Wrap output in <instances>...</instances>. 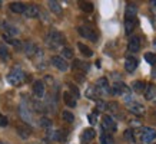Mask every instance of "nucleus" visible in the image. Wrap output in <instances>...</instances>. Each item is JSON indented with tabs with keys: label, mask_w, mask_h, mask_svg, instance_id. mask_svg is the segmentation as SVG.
Segmentation results:
<instances>
[{
	"label": "nucleus",
	"mask_w": 156,
	"mask_h": 144,
	"mask_svg": "<svg viewBox=\"0 0 156 144\" xmlns=\"http://www.w3.org/2000/svg\"><path fill=\"white\" fill-rule=\"evenodd\" d=\"M24 52L27 53L29 56H33L34 53H37V46L32 42H27L24 43Z\"/></svg>",
	"instance_id": "nucleus-19"
},
{
	"label": "nucleus",
	"mask_w": 156,
	"mask_h": 144,
	"mask_svg": "<svg viewBox=\"0 0 156 144\" xmlns=\"http://www.w3.org/2000/svg\"><path fill=\"white\" fill-rule=\"evenodd\" d=\"M3 39H5V42L10 43V45H14V42H16V39H13V36H10V35H3Z\"/></svg>",
	"instance_id": "nucleus-38"
},
{
	"label": "nucleus",
	"mask_w": 156,
	"mask_h": 144,
	"mask_svg": "<svg viewBox=\"0 0 156 144\" xmlns=\"http://www.w3.org/2000/svg\"><path fill=\"white\" fill-rule=\"evenodd\" d=\"M103 128L105 130H109V131H115V130H116L115 120L110 117V115H105V117H103Z\"/></svg>",
	"instance_id": "nucleus-11"
},
{
	"label": "nucleus",
	"mask_w": 156,
	"mask_h": 144,
	"mask_svg": "<svg viewBox=\"0 0 156 144\" xmlns=\"http://www.w3.org/2000/svg\"><path fill=\"white\" fill-rule=\"evenodd\" d=\"M62 58L63 59H72L73 58V51L70 48H63L62 49Z\"/></svg>",
	"instance_id": "nucleus-29"
},
{
	"label": "nucleus",
	"mask_w": 156,
	"mask_h": 144,
	"mask_svg": "<svg viewBox=\"0 0 156 144\" xmlns=\"http://www.w3.org/2000/svg\"><path fill=\"white\" fill-rule=\"evenodd\" d=\"M62 118L66 121V123H73L75 121V115L72 114L70 111H63L62 112Z\"/></svg>",
	"instance_id": "nucleus-28"
},
{
	"label": "nucleus",
	"mask_w": 156,
	"mask_h": 144,
	"mask_svg": "<svg viewBox=\"0 0 156 144\" xmlns=\"http://www.w3.org/2000/svg\"><path fill=\"white\" fill-rule=\"evenodd\" d=\"M123 137L128 140V141H130V143H133V141H135V135H133L132 130H126V131H125V134H123Z\"/></svg>",
	"instance_id": "nucleus-33"
},
{
	"label": "nucleus",
	"mask_w": 156,
	"mask_h": 144,
	"mask_svg": "<svg viewBox=\"0 0 156 144\" xmlns=\"http://www.w3.org/2000/svg\"><path fill=\"white\" fill-rule=\"evenodd\" d=\"M77 48L80 49V52L85 55V56H92L93 55V51L89 48V46H86V45H83V43H77Z\"/></svg>",
	"instance_id": "nucleus-24"
},
{
	"label": "nucleus",
	"mask_w": 156,
	"mask_h": 144,
	"mask_svg": "<svg viewBox=\"0 0 156 144\" xmlns=\"http://www.w3.org/2000/svg\"><path fill=\"white\" fill-rule=\"evenodd\" d=\"M100 140H102V144H113V138L109 134H103Z\"/></svg>",
	"instance_id": "nucleus-34"
},
{
	"label": "nucleus",
	"mask_w": 156,
	"mask_h": 144,
	"mask_svg": "<svg viewBox=\"0 0 156 144\" xmlns=\"http://www.w3.org/2000/svg\"><path fill=\"white\" fill-rule=\"evenodd\" d=\"M96 135V131L93 128H86L83 131V134H82V141H90V140H93Z\"/></svg>",
	"instance_id": "nucleus-18"
},
{
	"label": "nucleus",
	"mask_w": 156,
	"mask_h": 144,
	"mask_svg": "<svg viewBox=\"0 0 156 144\" xmlns=\"http://www.w3.org/2000/svg\"><path fill=\"white\" fill-rule=\"evenodd\" d=\"M145 59H146L147 63H151V65H156V55L155 53H151V52L145 53Z\"/></svg>",
	"instance_id": "nucleus-31"
},
{
	"label": "nucleus",
	"mask_w": 156,
	"mask_h": 144,
	"mask_svg": "<svg viewBox=\"0 0 156 144\" xmlns=\"http://www.w3.org/2000/svg\"><path fill=\"white\" fill-rule=\"evenodd\" d=\"M39 13H40V10H39V7H36V6H27L26 10H24V16H26V17H30V19L39 17Z\"/></svg>",
	"instance_id": "nucleus-12"
},
{
	"label": "nucleus",
	"mask_w": 156,
	"mask_h": 144,
	"mask_svg": "<svg viewBox=\"0 0 156 144\" xmlns=\"http://www.w3.org/2000/svg\"><path fill=\"white\" fill-rule=\"evenodd\" d=\"M153 46H155V49H156V40H155V42H153Z\"/></svg>",
	"instance_id": "nucleus-42"
},
{
	"label": "nucleus",
	"mask_w": 156,
	"mask_h": 144,
	"mask_svg": "<svg viewBox=\"0 0 156 144\" xmlns=\"http://www.w3.org/2000/svg\"><path fill=\"white\" fill-rule=\"evenodd\" d=\"M17 133L20 134V137H23V138H27L29 135H30V128H29L27 125L20 124V125H17Z\"/></svg>",
	"instance_id": "nucleus-22"
},
{
	"label": "nucleus",
	"mask_w": 156,
	"mask_h": 144,
	"mask_svg": "<svg viewBox=\"0 0 156 144\" xmlns=\"http://www.w3.org/2000/svg\"><path fill=\"white\" fill-rule=\"evenodd\" d=\"M96 108H98V111H105L106 110V102L102 100H99L98 102H96Z\"/></svg>",
	"instance_id": "nucleus-37"
},
{
	"label": "nucleus",
	"mask_w": 156,
	"mask_h": 144,
	"mask_svg": "<svg viewBox=\"0 0 156 144\" xmlns=\"http://www.w3.org/2000/svg\"><path fill=\"white\" fill-rule=\"evenodd\" d=\"M93 3L92 2H80V9L86 13H90V12H93Z\"/></svg>",
	"instance_id": "nucleus-26"
},
{
	"label": "nucleus",
	"mask_w": 156,
	"mask_h": 144,
	"mask_svg": "<svg viewBox=\"0 0 156 144\" xmlns=\"http://www.w3.org/2000/svg\"><path fill=\"white\" fill-rule=\"evenodd\" d=\"M136 68H137V61H136V59H135V58H130V56L126 58V62H125V69L132 74Z\"/></svg>",
	"instance_id": "nucleus-13"
},
{
	"label": "nucleus",
	"mask_w": 156,
	"mask_h": 144,
	"mask_svg": "<svg viewBox=\"0 0 156 144\" xmlns=\"http://www.w3.org/2000/svg\"><path fill=\"white\" fill-rule=\"evenodd\" d=\"M129 107V111L132 112V114H136V115H142L145 114V107L142 105V104H139V102H129L128 104Z\"/></svg>",
	"instance_id": "nucleus-8"
},
{
	"label": "nucleus",
	"mask_w": 156,
	"mask_h": 144,
	"mask_svg": "<svg viewBox=\"0 0 156 144\" xmlns=\"http://www.w3.org/2000/svg\"><path fill=\"white\" fill-rule=\"evenodd\" d=\"M0 25L3 26V29H5L6 35H10V36H13V35H17V29L14 28L13 25L7 23V22H5V20H2V22H0Z\"/></svg>",
	"instance_id": "nucleus-14"
},
{
	"label": "nucleus",
	"mask_w": 156,
	"mask_h": 144,
	"mask_svg": "<svg viewBox=\"0 0 156 144\" xmlns=\"http://www.w3.org/2000/svg\"><path fill=\"white\" fill-rule=\"evenodd\" d=\"M24 81V72L19 66H14L12 71L7 74V82L13 86H19Z\"/></svg>",
	"instance_id": "nucleus-1"
},
{
	"label": "nucleus",
	"mask_w": 156,
	"mask_h": 144,
	"mask_svg": "<svg viewBox=\"0 0 156 144\" xmlns=\"http://www.w3.org/2000/svg\"><path fill=\"white\" fill-rule=\"evenodd\" d=\"M0 58H2V59H9L10 58L9 49H7V46H6L3 42H0Z\"/></svg>",
	"instance_id": "nucleus-25"
},
{
	"label": "nucleus",
	"mask_w": 156,
	"mask_h": 144,
	"mask_svg": "<svg viewBox=\"0 0 156 144\" xmlns=\"http://www.w3.org/2000/svg\"><path fill=\"white\" fill-rule=\"evenodd\" d=\"M0 7H2V2H0Z\"/></svg>",
	"instance_id": "nucleus-44"
},
{
	"label": "nucleus",
	"mask_w": 156,
	"mask_h": 144,
	"mask_svg": "<svg viewBox=\"0 0 156 144\" xmlns=\"http://www.w3.org/2000/svg\"><path fill=\"white\" fill-rule=\"evenodd\" d=\"M145 88H146V84L143 81H135L132 84V89L136 92H145Z\"/></svg>",
	"instance_id": "nucleus-23"
},
{
	"label": "nucleus",
	"mask_w": 156,
	"mask_h": 144,
	"mask_svg": "<svg viewBox=\"0 0 156 144\" xmlns=\"http://www.w3.org/2000/svg\"><path fill=\"white\" fill-rule=\"evenodd\" d=\"M79 33H80L83 38L92 40V42H96V40H98V33H96L92 28H89V26H80V28H79Z\"/></svg>",
	"instance_id": "nucleus-4"
},
{
	"label": "nucleus",
	"mask_w": 156,
	"mask_h": 144,
	"mask_svg": "<svg viewBox=\"0 0 156 144\" xmlns=\"http://www.w3.org/2000/svg\"><path fill=\"white\" fill-rule=\"evenodd\" d=\"M96 89H100V91L103 92V94H108L110 92V88H109V81L108 78H99L98 82H96Z\"/></svg>",
	"instance_id": "nucleus-9"
},
{
	"label": "nucleus",
	"mask_w": 156,
	"mask_h": 144,
	"mask_svg": "<svg viewBox=\"0 0 156 144\" xmlns=\"http://www.w3.org/2000/svg\"><path fill=\"white\" fill-rule=\"evenodd\" d=\"M155 97H156V88H155V85L146 84V88H145V98H146V100H153Z\"/></svg>",
	"instance_id": "nucleus-17"
},
{
	"label": "nucleus",
	"mask_w": 156,
	"mask_h": 144,
	"mask_svg": "<svg viewBox=\"0 0 156 144\" xmlns=\"http://www.w3.org/2000/svg\"><path fill=\"white\" fill-rule=\"evenodd\" d=\"M44 91H46V88H44V84L42 81H36L33 84V94L37 100H42L44 97Z\"/></svg>",
	"instance_id": "nucleus-7"
},
{
	"label": "nucleus",
	"mask_w": 156,
	"mask_h": 144,
	"mask_svg": "<svg viewBox=\"0 0 156 144\" xmlns=\"http://www.w3.org/2000/svg\"><path fill=\"white\" fill-rule=\"evenodd\" d=\"M63 100H65L67 107H72V108L76 107V98L72 95L70 92H65V94H63Z\"/></svg>",
	"instance_id": "nucleus-20"
},
{
	"label": "nucleus",
	"mask_w": 156,
	"mask_h": 144,
	"mask_svg": "<svg viewBox=\"0 0 156 144\" xmlns=\"http://www.w3.org/2000/svg\"><path fill=\"white\" fill-rule=\"evenodd\" d=\"M112 94L115 95H128L129 94V88L122 82H118V84H113L112 85V89H110Z\"/></svg>",
	"instance_id": "nucleus-5"
},
{
	"label": "nucleus",
	"mask_w": 156,
	"mask_h": 144,
	"mask_svg": "<svg viewBox=\"0 0 156 144\" xmlns=\"http://www.w3.org/2000/svg\"><path fill=\"white\" fill-rule=\"evenodd\" d=\"M63 42H65V36L60 32H57V30H50L48 38H46V43L49 45V48L52 49L59 48L60 45H63Z\"/></svg>",
	"instance_id": "nucleus-2"
},
{
	"label": "nucleus",
	"mask_w": 156,
	"mask_h": 144,
	"mask_svg": "<svg viewBox=\"0 0 156 144\" xmlns=\"http://www.w3.org/2000/svg\"><path fill=\"white\" fill-rule=\"evenodd\" d=\"M128 49L130 52H139V49H140V38L139 36H132V39L128 43Z\"/></svg>",
	"instance_id": "nucleus-10"
},
{
	"label": "nucleus",
	"mask_w": 156,
	"mask_h": 144,
	"mask_svg": "<svg viewBox=\"0 0 156 144\" xmlns=\"http://www.w3.org/2000/svg\"><path fill=\"white\" fill-rule=\"evenodd\" d=\"M137 9L135 5H128L126 6V12H125V16H126V20H133V17L136 16Z\"/></svg>",
	"instance_id": "nucleus-15"
},
{
	"label": "nucleus",
	"mask_w": 156,
	"mask_h": 144,
	"mask_svg": "<svg viewBox=\"0 0 156 144\" xmlns=\"http://www.w3.org/2000/svg\"><path fill=\"white\" fill-rule=\"evenodd\" d=\"M69 88H70V94L75 98H79V95H80V92H79V89H77V86L75 85H69Z\"/></svg>",
	"instance_id": "nucleus-36"
},
{
	"label": "nucleus",
	"mask_w": 156,
	"mask_h": 144,
	"mask_svg": "<svg viewBox=\"0 0 156 144\" xmlns=\"http://www.w3.org/2000/svg\"><path fill=\"white\" fill-rule=\"evenodd\" d=\"M40 125H42L43 128H49L52 125V121L49 120V118H46V117H43V118H40Z\"/></svg>",
	"instance_id": "nucleus-35"
},
{
	"label": "nucleus",
	"mask_w": 156,
	"mask_h": 144,
	"mask_svg": "<svg viewBox=\"0 0 156 144\" xmlns=\"http://www.w3.org/2000/svg\"><path fill=\"white\" fill-rule=\"evenodd\" d=\"M89 123L90 124H96V114H90L89 115Z\"/></svg>",
	"instance_id": "nucleus-41"
},
{
	"label": "nucleus",
	"mask_w": 156,
	"mask_h": 144,
	"mask_svg": "<svg viewBox=\"0 0 156 144\" xmlns=\"http://www.w3.org/2000/svg\"><path fill=\"white\" fill-rule=\"evenodd\" d=\"M140 138H142V143H151V141H153L156 138V130L151 128V127H143Z\"/></svg>",
	"instance_id": "nucleus-3"
},
{
	"label": "nucleus",
	"mask_w": 156,
	"mask_h": 144,
	"mask_svg": "<svg viewBox=\"0 0 156 144\" xmlns=\"http://www.w3.org/2000/svg\"><path fill=\"white\" fill-rule=\"evenodd\" d=\"M152 5H153V6H156V2H152Z\"/></svg>",
	"instance_id": "nucleus-43"
},
{
	"label": "nucleus",
	"mask_w": 156,
	"mask_h": 144,
	"mask_svg": "<svg viewBox=\"0 0 156 144\" xmlns=\"http://www.w3.org/2000/svg\"><path fill=\"white\" fill-rule=\"evenodd\" d=\"M96 91H98V89H96V86L95 88H92V86H90V88H87V91H86V97L90 98V100H96V98H98Z\"/></svg>",
	"instance_id": "nucleus-30"
},
{
	"label": "nucleus",
	"mask_w": 156,
	"mask_h": 144,
	"mask_svg": "<svg viewBox=\"0 0 156 144\" xmlns=\"http://www.w3.org/2000/svg\"><path fill=\"white\" fill-rule=\"evenodd\" d=\"M125 32H126V35H130L133 30V20H125Z\"/></svg>",
	"instance_id": "nucleus-32"
},
{
	"label": "nucleus",
	"mask_w": 156,
	"mask_h": 144,
	"mask_svg": "<svg viewBox=\"0 0 156 144\" xmlns=\"http://www.w3.org/2000/svg\"><path fill=\"white\" fill-rule=\"evenodd\" d=\"M7 118H6L3 114H0V127H5V125H7Z\"/></svg>",
	"instance_id": "nucleus-40"
},
{
	"label": "nucleus",
	"mask_w": 156,
	"mask_h": 144,
	"mask_svg": "<svg viewBox=\"0 0 156 144\" xmlns=\"http://www.w3.org/2000/svg\"><path fill=\"white\" fill-rule=\"evenodd\" d=\"M10 10L13 13H24L26 6L23 3H20V2H13V3H10Z\"/></svg>",
	"instance_id": "nucleus-16"
},
{
	"label": "nucleus",
	"mask_w": 156,
	"mask_h": 144,
	"mask_svg": "<svg viewBox=\"0 0 156 144\" xmlns=\"http://www.w3.org/2000/svg\"><path fill=\"white\" fill-rule=\"evenodd\" d=\"M73 68L75 69H80V71H87V63L86 62H82L79 59H75V62H73Z\"/></svg>",
	"instance_id": "nucleus-27"
},
{
	"label": "nucleus",
	"mask_w": 156,
	"mask_h": 144,
	"mask_svg": "<svg viewBox=\"0 0 156 144\" xmlns=\"http://www.w3.org/2000/svg\"><path fill=\"white\" fill-rule=\"evenodd\" d=\"M48 5H49V9L52 10L53 13H56V14H60V13H62V6H60V3H59V2L50 0Z\"/></svg>",
	"instance_id": "nucleus-21"
},
{
	"label": "nucleus",
	"mask_w": 156,
	"mask_h": 144,
	"mask_svg": "<svg viewBox=\"0 0 156 144\" xmlns=\"http://www.w3.org/2000/svg\"><path fill=\"white\" fill-rule=\"evenodd\" d=\"M52 63H53V66H56L59 71H67V62L63 59L62 56H57V55H55V56H52Z\"/></svg>",
	"instance_id": "nucleus-6"
},
{
	"label": "nucleus",
	"mask_w": 156,
	"mask_h": 144,
	"mask_svg": "<svg viewBox=\"0 0 156 144\" xmlns=\"http://www.w3.org/2000/svg\"><path fill=\"white\" fill-rule=\"evenodd\" d=\"M106 108H109L110 111L116 112V111H118V104H116V102H109V104H106Z\"/></svg>",
	"instance_id": "nucleus-39"
}]
</instances>
